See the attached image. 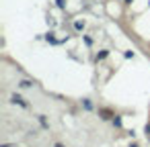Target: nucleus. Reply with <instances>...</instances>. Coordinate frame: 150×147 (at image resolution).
Masks as SVG:
<instances>
[{
	"instance_id": "1",
	"label": "nucleus",
	"mask_w": 150,
	"mask_h": 147,
	"mask_svg": "<svg viewBox=\"0 0 150 147\" xmlns=\"http://www.w3.org/2000/svg\"><path fill=\"white\" fill-rule=\"evenodd\" d=\"M10 102H12V104H19V106H23V108H29V102H27L21 94H17V92L10 94Z\"/></svg>"
},
{
	"instance_id": "2",
	"label": "nucleus",
	"mask_w": 150,
	"mask_h": 147,
	"mask_svg": "<svg viewBox=\"0 0 150 147\" xmlns=\"http://www.w3.org/2000/svg\"><path fill=\"white\" fill-rule=\"evenodd\" d=\"M99 114H101V118H103V120H109L111 116H115L111 110H105V108H101V110H99Z\"/></svg>"
},
{
	"instance_id": "3",
	"label": "nucleus",
	"mask_w": 150,
	"mask_h": 147,
	"mask_svg": "<svg viewBox=\"0 0 150 147\" xmlns=\"http://www.w3.org/2000/svg\"><path fill=\"white\" fill-rule=\"evenodd\" d=\"M33 86H35V84H33L31 80H21V82H19V88H33Z\"/></svg>"
},
{
	"instance_id": "4",
	"label": "nucleus",
	"mask_w": 150,
	"mask_h": 147,
	"mask_svg": "<svg viewBox=\"0 0 150 147\" xmlns=\"http://www.w3.org/2000/svg\"><path fill=\"white\" fill-rule=\"evenodd\" d=\"M37 120L41 122V127H43V129H50V125H47V120H45V116H43V114H39V116H37Z\"/></svg>"
},
{
	"instance_id": "5",
	"label": "nucleus",
	"mask_w": 150,
	"mask_h": 147,
	"mask_svg": "<svg viewBox=\"0 0 150 147\" xmlns=\"http://www.w3.org/2000/svg\"><path fill=\"white\" fill-rule=\"evenodd\" d=\"M82 106L87 108V110H93V102L89 100V98H84V100H82Z\"/></svg>"
},
{
	"instance_id": "6",
	"label": "nucleus",
	"mask_w": 150,
	"mask_h": 147,
	"mask_svg": "<svg viewBox=\"0 0 150 147\" xmlns=\"http://www.w3.org/2000/svg\"><path fill=\"white\" fill-rule=\"evenodd\" d=\"M74 29H76V31H82V29H84V22L76 20V22H74Z\"/></svg>"
},
{
	"instance_id": "7",
	"label": "nucleus",
	"mask_w": 150,
	"mask_h": 147,
	"mask_svg": "<svg viewBox=\"0 0 150 147\" xmlns=\"http://www.w3.org/2000/svg\"><path fill=\"white\" fill-rule=\"evenodd\" d=\"M107 53H109V51H101V53L97 55V61H101V59H105V57H107Z\"/></svg>"
},
{
	"instance_id": "8",
	"label": "nucleus",
	"mask_w": 150,
	"mask_h": 147,
	"mask_svg": "<svg viewBox=\"0 0 150 147\" xmlns=\"http://www.w3.org/2000/svg\"><path fill=\"white\" fill-rule=\"evenodd\" d=\"M111 120H113V125H115V127H119V125H121V118H119V116H113Z\"/></svg>"
},
{
	"instance_id": "9",
	"label": "nucleus",
	"mask_w": 150,
	"mask_h": 147,
	"mask_svg": "<svg viewBox=\"0 0 150 147\" xmlns=\"http://www.w3.org/2000/svg\"><path fill=\"white\" fill-rule=\"evenodd\" d=\"M54 147H66V145H64V143H60V141H58V143H54Z\"/></svg>"
},
{
	"instance_id": "10",
	"label": "nucleus",
	"mask_w": 150,
	"mask_h": 147,
	"mask_svg": "<svg viewBox=\"0 0 150 147\" xmlns=\"http://www.w3.org/2000/svg\"><path fill=\"white\" fill-rule=\"evenodd\" d=\"M130 147H138V145H136V143H132V145H130Z\"/></svg>"
}]
</instances>
